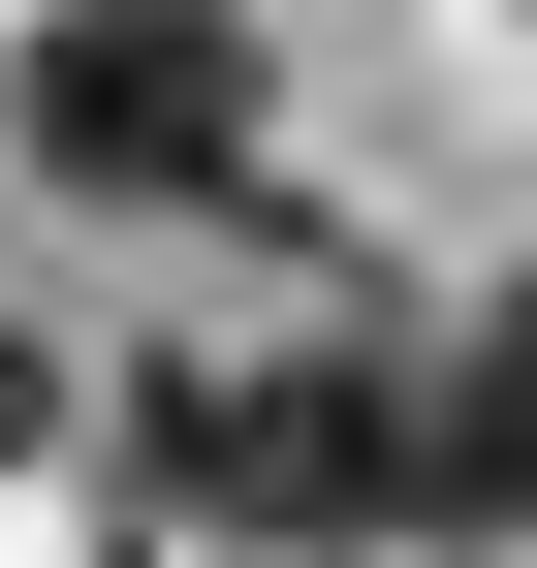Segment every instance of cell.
Listing matches in <instances>:
<instances>
[{
    "label": "cell",
    "mask_w": 537,
    "mask_h": 568,
    "mask_svg": "<svg viewBox=\"0 0 537 568\" xmlns=\"http://www.w3.org/2000/svg\"><path fill=\"white\" fill-rule=\"evenodd\" d=\"M32 159L95 190V222H222L253 190V32L222 0H63L32 32Z\"/></svg>",
    "instance_id": "2"
},
{
    "label": "cell",
    "mask_w": 537,
    "mask_h": 568,
    "mask_svg": "<svg viewBox=\"0 0 537 568\" xmlns=\"http://www.w3.org/2000/svg\"><path fill=\"white\" fill-rule=\"evenodd\" d=\"M159 506H222V537H475L443 347H190L159 379Z\"/></svg>",
    "instance_id": "1"
},
{
    "label": "cell",
    "mask_w": 537,
    "mask_h": 568,
    "mask_svg": "<svg viewBox=\"0 0 537 568\" xmlns=\"http://www.w3.org/2000/svg\"><path fill=\"white\" fill-rule=\"evenodd\" d=\"M32 443H63V379H32V316H0V474H32Z\"/></svg>",
    "instance_id": "4"
},
{
    "label": "cell",
    "mask_w": 537,
    "mask_h": 568,
    "mask_svg": "<svg viewBox=\"0 0 537 568\" xmlns=\"http://www.w3.org/2000/svg\"><path fill=\"white\" fill-rule=\"evenodd\" d=\"M443 474H475V537H537V284L443 316Z\"/></svg>",
    "instance_id": "3"
}]
</instances>
